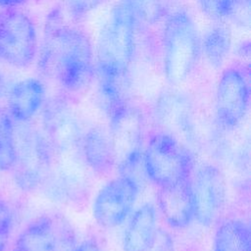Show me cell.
Returning <instances> with one entry per match:
<instances>
[{
  "label": "cell",
  "instance_id": "16",
  "mask_svg": "<svg viewBox=\"0 0 251 251\" xmlns=\"http://www.w3.org/2000/svg\"><path fill=\"white\" fill-rule=\"evenodd\" d=\"M11 251H59L57 218L42 215L18 235Z\"/></svg>",
  "mask_w": 251,
  "mask_h": 251
},
{
  "label": "cell",
  "instance_id": "21",
  "mask_svg": "<svg viewBox=\"0 0 251 251\" xmlns=\"http://www.w3.org/2000/svg\"><path fill=\"white\" fill-rule=\"evenodd\" d=\"M16 161L15 127L8 111L0 109V171H10Z\"/></svg>",
  "mask_w": 251,
  "mask_h": 251
},
{
  "label": "cell",
  "instance_id": "20",
  "mask_svg": "<svg viewBox=\"0 0 251 251\" xmlns=\"http://www.w3.org/2000/svg\"><path fill=\"white\" fill-rule=\"evenodd\" d=\"M197 3L201 11L214 21L249 24L250 0H197Z\"/></svg>",
  "mask_w": 251,
  "mask_h": 251
},
{
  "label": "cell",
  "instance_id": "6",
  "mask_svg": "<svg viewBox=\"0 0 251 251\" xmlns=\"http://www.w3.org/2000/svg\"><path fill=\"white\" fill-rule=\"evenodd\" d=\"M38 34L35 24L18 9L0 16V58L17 69L31 66L38 53Z\"/></svg>",
  "mask_w": 251,
  "mask_h": 251
},
{
  "label": "cell",
  "instance_id": "15",
  "mask_svg": "<svg viewBox=\"0 0 251 251\" xmlns=\"http://www.w3.org/2000/svg\"><path fill=\"white\" fill-rule=\"evenodd\" d=\"M158 233L155 206L144 203L130 216L122 238L123 251H148Z\"/></svg>",
  "mask_w": 251,
  "mask_h": 251
},
{
  "label": "cell",
  "instance_id": "25",
  "mask_svg": "<svg viewBox=\"0 0 251 251\" xmlns=\"http://www.w3.org/2000/svg\"><path fill=\"white\" fill-rule=\"evenodd\" d=\"M74 251H102V249L95 239L88 238L76 244Z\"/></svg>",
  "mask_w": 251,
  "mask_h": 251
},
{
  "label": "cell",
  "instance_id": "18",
  "mask_svg": "<svg viewBox=\"0 0 251 251\" xmlns=\"http://www.w3.org/2000/svg\"><path fill=\"white\" fill-rule=\"evenodd\" d=\"M213 251H251L248 225L237 219L223 221L215 231Z\"/></svg>",
  "mask_w": 251,
  "mask_h": 251
},
{
  "label": "cell",
  "instance_id": "7",
  "mask_svg": "<svg viewBox=\"0 0 251 251\" xmlns=\"http://www.w3.org/2000/svg\"><path fill=\"white\" fill-rule=\"evenodd\" d=\"M109 119L115 169L120 174H128L138 164L144 150L143 114L127 103Z\"/></svg>",
  "mask_w": 251,
  "mask_h": 251
},
{
  "label": "cell",
  "instance_id": "8",
  "mask_svg": "<svg viewBox=\"0 0 251 251\" xmlns=\"http://www.w3.org/2000/svg\"><path fill=\"white\" fill-rule=\"evenodd\" d=\"M249 100L248 68L241 65L226 68L216 89L215 112L219 125L227 130L237 127L248 112Z\"/></svg>",
  "mask_w": 251,
  "mask_h": 251
},
{
  "label": "cell",
  "instance_id": "11",
  "mask_svg": "<svg viewBox=\"0 0 251 251\" xmlns=\"http://www.w3.org/2000/svg\"><path fill=\"white\" fill-rule=\"evenodd\" d=\"M42 125L45 138L52 149L64 153L80 144L83 134L79 122L65 99L55 97L45 104Z\"/></svg>",
  "mask_w": 251,
  "mask_h": 251
},
{
  "label": "cell",
  "instance_id": "17",
  "mask_svg": "<svg viewBox=\"0 0 251 251\" xmlns=\"http://www.w3.org/2000/svg\"><path fill=\"white\" fill-rule=\"evenodd\" d=\"M86 165L98 175H108L115 169V158L109 132L102 127H92L80 140Z\"/></svg>",
  "mask_w": 251,
  "mask_h": 251
},
{
  "label": "cell",
  "instance_id": "22",
  "mask_svg": "<svg viewBox=\"0 0 251 251\" xmlns=\"http://www.w3.org/2000/svg\"><path fill=\"white\" fill-rule=\"evenodd\" d=\"M107 0H63V7L74 22H78L88 17Z\"/></svg>",
  "mask_w": 251,
  "mask_h": 251
},
{
  "label": "cell",
  "instance_id": "13",
  "mask_svg": "<svg viewBox=\"0 0 251 251\" xmlns=\"http://www.w3.org/2000/svg\"><path fill=\"white\" fill-rule=\"evenodd\" d=\"M155 115L162 131L168 132L181 141L189 136L191 129V106L188 98L176 91L162 94L155 106Z\"/></svg>",
  "mask_w": 251,
  "mask_h": 251
},
{
  "label": "cell",
  "instance_id": "24",
  "mask_svg": "<svg viewBox=\"0 0 251 251\" xmlns=\"http://www.w3.org/2000/svg\"><path fill=\"white\" fill-rule=\"evenodd\" d=\"M148 251H176L174 242L170 235L162 230H158L156 240Z\"/></svg>",
  "mask_w": 251,
  "mask_h": 251
},
{
  "label": "cell",
  "instance_id": "2",
  "mask_svg": "<svg viewBox=\"0 0 251 251\" xmlns=\"http://www.w3.org/2000/svg\"><path fill=\"white\" fill-rule=\"evenodd\" d=\"M36 62L42 75L56 80L69 93L85 89L95 73L90 39L84 31L66 22L59 10L47 18Z\"/></svg>",
  "mask_w": 251,
  "mask_h": 251
},
{
  "label": "cell",
  "instance_id": "10",
  "mask_svg": "<svg viewBox=\"0 0 251 251\" xmlns=\"http://www.w3.org/2000/svg\"><path fill=\"white\" fill-rule=\"evenodd\" d=\"M194 219L203 226L218 223L226 199V182L215 165L200 167L191 178Z\"/></svg>",
  "mask_w": 251,
  "mask_h": 251
},
{
  "label": "cell",
  "instance_id": "14",
  "mask_svg": "<svg viewBox=\"0 0 251 251\" xmlns=\"http://www.w3.org/2000/svg\"><path fill=\"white\" fill-rule=\"evenodd\" d=\"M44 83L36 77H26L16 82L8 95V113L12 120L26 123L42 108L45 102Z\"/></svg>",
  "mask_w": 251,
  "mask_h": 251
},
{
  "label": "cell",
  "instance_id": "4",
  "mask_svg": "<svg viewBox=\"0 0 251 251\" xmlns=\"http://www.w3.org/2000/svg\"><path fill=\"white\" fill-rule=\"evenodd\" d=\"M142 159L147 176L159 188L191 177V153L182 141L168 132L161 130L150 136Z\"/></svg>",
  "mask_w": 251,
  "mask_h": 251
},
{
  "label": "cell",
  "instance_id": "19",
  "mask_svg": "<svg viewBox=\"0 0 251 251\" xmlns=\"http://www.w3.org/2000/svg\"><path fill=\"white\" fill-rule=\"evenodd\" d=\"M201 53L214 69H221L231 49V34L223 25L211 26L201 38Z\"/></svg>",
  "mask_w": 251,
  "mask_h": 251
},
{
  "label": "cell",
  "instance_id": "3",
  "mask_svg": "<svg viewBox=\"0 0 251 251\" xmlns=\"http://www.w3.org/2000/svg\"><path fill=\"white\" fill-rule=\"evenodd\" d=\"M201 38L191 15L183 8L173 11L162 31V64L168 82L178 85L193 73L201 54Z\"/></svg>",
  "mask_w": 251,
  "mask_h": 251
},
{
  "label": "cell",
  "instance_id": "1",
  "mask_svg": "<svg viewBox=\"0 0 251 251\" xmlns=\"http://www.w3.org/2000/svg\"><path fill=\"white\" fill-rule=\"evenodd\" d=\"M147 15L148 0H119L112 7L96 43L98 85L129 90V73Z\"/></svg>",
  "mask_w": 251,
  "mask_h": 251
},
{
  "label": "cell",
  "instance_id": "5",
  "mask_svg": "<svg viewBox=\"0 0 251 251\" xmlns=\"http://www.w3.org/2000/svg\"><path fill=\"white\" fill-rule=\"evenodd\" d=\"M15 143L16 183L24 191H32L50 175L51 147L45 136L28 126L15 128Z\"/></svg>",
  "mask_w": 251,
  "mask_h": 251
},
{
  "label": "cell",
  "instance_id": "12",
  "mask_svg": "<svg viewBox=\"0 0 251 251\" xmlns=\"http://www.w3.org/2000/svg\"><path fill=\"white\" fill-rule=\"evenodd\" d=\"M158 206L171 227L176 229L187 227L194 219L191 177L173 185L160 187Z\"/></svg>",
  "mask_w": 251,
  "mask_h": 251
},
{
  "label": "cell",
  "instance_id": "9",
  "mask_svg": "<svg viewBox=\"0 0 251 251\" xmlns=\"http://www.w3.org/2000/svg\"><path fill=\"white\" fill-rule=\"evenodd\" d=\"M138 195L139 184L135 177L121 174L97 192L92 204L94 220L103 227H117L131 214Z\"/></svg>",
  "mask_w": 251,
  "mask_h": 251
},
{
  "label": "cell",
  "instance_id": "23",
  "mask_svg": "<svg viewBox=\"0 0 251 251\" xmlns=\"http://www.w3.org/2000/svg\"><path fill=\"white\" fill-rule=\"evenodd\" d=\"M13 228V214L10 206L0 199V251H4Z\"/></svg>",
  "mask_w": 251,
  "mask_h": 251
},
{
  "label": "cell",
  "instance_id": "26",
  "mask_svg": "<svg viewBox=\"0 0 251 251\" xmlns=\"http://www.w3.org/2000/svg\"><path fill=\"white\" fill-rule=\"evenodd\" d=\"M27 0H0V9L5 11L14 10L25 4Z\"/></svg>",
  "mask_w": 251,
  "mask_h": 251
}]
</instances>
